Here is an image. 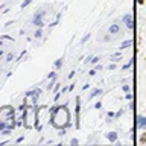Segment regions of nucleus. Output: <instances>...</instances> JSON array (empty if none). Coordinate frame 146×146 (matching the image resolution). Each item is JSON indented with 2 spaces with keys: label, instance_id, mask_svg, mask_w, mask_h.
I'll use <instances>...</instances> for the list:
<instances>
[{
  "label": "nucleus",
  "instance_id": "nucleus-1",
  "mask_svg": "<svg viewBox=\"0 0 146 146\" xmlns=\"http://www.w3.org/2000/svg\"><path fill=\"white\" fill-rule=\"evenodd\" d=\"M50 122H52V125L56 126V128H62V126L68 125V111H67V108L66 107L55 108L52 111Z\"/></svg>",
  "mask_w": 146,
  "mask_h": 146
},
{
  "label": "nucleus",
  "instance_id": "nucleus-2",
  "mask_svg": "<svg viewBox=\"0 0 146 146\" xmlns=\"http://www.w3.org/2000/svg\"><path fill=\"white\" fill-rule=\"evenodd\" d=\"M0 122L3 123H9L8 128H14V108L11 107H2L0 108Z\"/></svg>",
  "mask_w": 146,
  "mask_h": 146
},
{
  "label": "nucleus",
  "instance_id": "nucleus-3",
  "mask_svg": "<svg viewBox=\"0 0 146 146\" xmlns=\"http://www.w3.org/2000/svg\"><path fill=\"white\" fill-rule=\"evenodd\" d=\"M123 21H125V25L129 27V29H132V27H134V18H132V15H129V14L123 17Z\"/></svg>",
  "mask_w": 146,
  "mask_h": 146
},
{
  "label": "nucleus",
  "instance_id": "nucleus-4",
  "mask_svg": "<svg viewBox=\"0 0 146 146\" xmlns=\"http://www.w3.org/2000/svg\"><path fill=\"white\" fill-rule=\"evenodd\" d=\"M41 17H43V12H38V14H36V15L34 17V23H35V25L38 26V27H41V26H43V21H41Z\"/></svg>",
  "mask_w": 146,
  "mask_h": 146
},
{
  "label": "nucleus",
  "instance_id": "nucleus-5",
  "mask_svg": "<svg viewBox=\"0 0 146 146\" xmlns=\"http://www.w3.org/2000/svg\"><path fill=\"white\" fill-rule=\"evenodd\" d=\"M107 139H108L110 141H116V140H117L116 132H108V134H107Z\"/></svg>",
  "mask_w": 146,
  "mask_h": 146
},
{
  "label": "nucleus",
  "instance_id": "nucleus-6",
  "mask_svg": "<svg viewBox=\"0 0 146 146\" xmlns=\"http://www.w3.org/2000/svg\"><path fill=\"white\" fill-rule=\"evenodd\" d=\"M137 125H139V128H143L145 125H146V117H139V123H137Z\"/></svg>",
  "mask_w": 146,
  "mask_h": 146
},
{
  "label": "nucleus",
  "instance_id": "nucleus-7",
  "mask_svg": "<svg viewBox=\"0 0 146 146\" xmlns=\"http://www.w3.org/2000/svg\"><path fill=\"white\" fill-rule=\"evenodd\" d=\"M116 32H119V26L117 25H113L111 27H110V34H116Z\"/></svg>",
  "mask_w": 146,
  "mask_h": 146
},
{
  "label": "nucleus",
  "instance_id": "nucleus-8",
  "mask_svg": "<svg viewBox=\"0 0 146 146\" xmlns=\"http://www.w3.org/2000/svg\"><path fill=\"white\" fill-rule=\"evenodd\" d=\"M31 2H32V0H25V2L21 3V8H26V6H27V5H29Z\"/></svg>",
  "mask_w": 146,
  "mask_h": 146
},
{
  "label": "nucleus",
  "instance_id": "nucleus-9",
  "mask_svg": "<svg viewBox=\"0 0 146 146\" xmlns=\"http://www.w3.org/2000/svg\"><path fill=\"white\" fill-rule=\"evenodd\" d=\"M128 46H131V41H126V43H123V44H122V49L128 47Z\"/></svg>",
  "mask_w": 146,
  "mask_h": 146
},
{
  "label": "nucleus",
  "instance_id": "nucleus-10",
  "mask_svg": "<svg viewBox=\"0 0 146 146\" xmlns=\"http://www.w3.org/2000/svg\"><path fill=\"white\" fill-rule=\"evenodd\" d=\"M61 64H62V62H61V59H58V61L55 62V67H61Z\"/></svg>",
  "mask_w": 146,
  "mask_h": 146
},
{
  "label": "nucleus",
  "instance_id": "nucleus-11",
  "mask_svg": "<svg viewBox=\"0 0 146 146\" xmlns=\"http://www.w3.org/2000/svg\"><path fill=\"white\" fill-rule=\"evenodd\" d=\"M35 36H36V38H40V36H41V31H36L35 32Z\"/></svg>",
  "mask_w": 146,
  "mask_h": 146
},
{
  "label": "nucleus",
  "instance_id": "nucleus-12",
  "mask_svg": "<svg viewBox=\"0 0 146 146\" xmlns=\"http://www.w3.org/2000/svg\"><path fill=\"white\" fill-rule=\"evenodd\" d=\"M100 93V90H94L93 93H91V96H96V94H99Z\"/></svg>",
  "mask_w": 146,
  "mask_h": 146
},
{
  "label": "nucleus",
  "instance_id": "nucleus-13",
  "mask_svg": "<svg viewBox=\"0 0 146 146\" xmlns=\"http://www.w3.org/2000/svg\"><path fill=\"white\" fill-rule=\"evenodd\" d=\"M88 38H90V35H85V36H84V40H82V43H85V41L88 40Z\"/></svg>",
  "mask_w": 146,
  "mask_h": 146
},
{
  "label": "nucleus",
  "instance_id": "nucleus-14",
  "mask_svg": "<svg viewBox=\"0 0 146 146\" xmlns=\"http://www.w3.org/2000/svg\"><path fill=\"white\" fill-rule=\"evenodd\" d=\"M2 55H3V52H2V50H0V56H2Z\"/></svg>",
  "mask_w": 146,
  "mask_h": 146
},
{
  "label": "nucleus",
  "instance_id": "nucleus-15",
  "mask_svg": "<svg viewBox=\"0 0 146 146\" xmlns=\"http://www.w3.org/2000/svg\"><path fill=\"white\" fill-rule=\"evenodd\" d=\"M139 3H143V0H139Z\"/></svg>",
  "mask_w": 146,
  "mask_h": 146
}]
</instances>
